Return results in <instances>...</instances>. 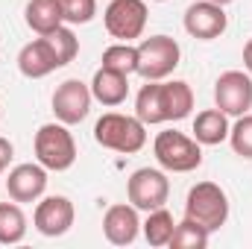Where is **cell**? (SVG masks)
I'll return each mask as SVG.
<instances>
[{
    "mask_svg": "<svg viewBox=\"0 0 252 249\" xmlns=\"http://www.w3.org/2000/svg\"><path fill=\"white\" fill-rule=\"evenodd\" d=\"M211 3H220V6H229V3H235V0H211Z\"/></svg>",
    "mask_w": 252,
    "mask_h": 249,
    "instance_id": "29",
    "label": "cell"
},
{
    "mask_svg": "<svg viewBox=\"0 0 252 249\" xmlns=\"http://www.w3.org/2000/svg\"><path fill=\"white\" fill-rule=\"evenodd\" d=\"M182 59V50L176 44V38L170 35H150L138 44V70L147 82L150 79H167Z\"/></svg>",
    "mask_w": 252,
    "mask_h": 249,
    "instance_id": "5",
    "label": "cell"
},
{
    "mask_svg": "<svg viewBox=\"0 0 252 249\" xmlns=\"http://www.w3.org/2000/svg\"><path fill=\"white\" fill-rule=\"evenodd\" d=\"M12 156H15V147H12V141L0 135V176L6 173V167H9V161H12Z\"/></svg>",
    "mask_w": 252,
    "mask_h": 249,
    "instance_id": "27",
    "label": "cell"
},
{
    "mask_svg": "<svg viewBox=\"0 0 252 249\" xmlns=\"http://www.w3.org/2000/svg\"><path fill=\"white\" fill-rule=\"evenodd\" d=\"M24 12H27V27L35 35H47V32H53L56 27L64 24L59 0H30Z\"/></svg>",
    "mask_w": 252,
    "mask_h": 249,
    "instance_id": "18",
    "label": "cell"
},
{
    "mask_svg": "<svg viewBox=\"0 0 252 249\" xmlns=\"http://www.w3.org/2000/svg\"><path fill=\"white\" fill-rule=\"evenodd\" d=\"M138 232H141V220H138V208L132 202L109 205V211L103 214V235L109 244L129 247V244H135Z\"/></svg>",
    "mask_w": 252,
    "mask_h": 249,
    "instance_id": "14",
    "label": "cell"
},
{
    "mask_svg": "<svg viewBox=\"0 0 252 249\" xmlns=\"http://www.w3.org/2000/svg\"><path fill=\"white\" fill-rule=\"evenodd\" d=\"M141 229H144L147 244L158 249V247H167V244H170L176 223H173V214L161 205V208H156V211H147V220L141 223Z\"/></svg>",
    "mask_w": 252,
    "mask_h": 249,
    "instance_id": "20",
    "label": "cell"
},
{
    "mask_svg": "<svg viewBox=\"0 0 252 249\" xmlns=\"http://www.w3.org/2000/svg\"><path fill=\"white\" fill-rule=\"evenodd\" d=\"M153 156L167 173H190L202 164V144L196 138H188L185 132L164 129L153 141Z\"/></svg>",
    "mask_w": 252,
    "mask_h": 249,
    "instance_id": "2",
    "label": "cell"
},
{
    "mask_svg": "<svg viewBox=\"0 0 252 249\" xmlns=\"http://www.w3.org/2000/svg\"><path fill=\"white\" fill-rule=\"evenodd\" d=\"M158 103L161 118L167 121H185L193 109V91L182 79H158Z\"/></svg>",
    "mask_w": 252,
    "mask_h": 249,
    "instance_id": "15",
    "label": "cell"
},
{
    "mask_svg": "<svg viewBox=\"0 0 252 249\" xmlns=\"http://www.w3.org/2000/svg\"><path fill=\"white\" fill-rule=\"evenodd\" d=\"M214 106L229 118H241L252 109V76L247 70H226L214 82Z\"/></svg>",
    "mask_w": 252,
    "mask_h": 249,
    "instance_id": "8",
    "label": "cell"
},
{
    "mask_svg": "<svg viewBox=\"0 0 252 249\" xmlns=\"http://www.w3.org/2000/svg\"><path fill=\"white\" fill-rule=\"evenodd\" d=\"M229 18L220 3L211 0H196L185 9V32L196 41H214L226 32Z\"/></svg>",
    "mask_w": 252,
    "mask_h": 249,
    "instance_id": "11",
    "label": "cell"
},
{
    "mask_svg": "<svg viewBox=\"0 0 252 249\" xmlns=\"http://www.w3.org/2000/svg\"><path fill=\"white\" fill-rule=\"evenodd\" d=\"M156 3H164V0H156Z\"/></svg>",
    "mask_w": 252,
    "mask_h": 249,
    "instance_id": "30",
    "label": "cell"
},
{
    "mask_svg": "<svg viewBox=\"0 0 252 249\" xmlns=\"http://www.w3.org/2000/svg\"><path fill=\"white\" fill-rule=\"evenodd\" d=\"M73 220H76L73 202L67 196H59V193L38 199L35 214H32V226L44 238H62V235H67L70 226H73Z\"/></svg>",
    "mask_w": 252,
    "mask_h": 249,
    "instance_id": "10",
    "label": "cell"
},
{
    "mask_svg": "<svg viewBox=\"0 0 252 249\" xmlns=\"http://www.w3.org/2000/svg\"><path fill=\"white\" fill-rule=\"evenodd\" d=\"M229 144L241 158H252V115H241L235 118V124L229 129Z\"/></svg>",
    "mask_w": 252,
    "mask_h": 249,
    "instance_id": "24",
    "label": "cell"
},
{
    "mask_svg": "<svg viewBox=\"0 0 252 249\" xmlns=\"http://www.w3.org/2000/svg\"><path fill=\"white\" fill-rule=\"evenodd\" d=\"M91 97L97 103L109 106V109L121 106V103H126V97H129V76L121 73V70H112V67H103L100 64V70L91 79Z\"/></svg>",
    "mask_w": 252,
    "mask_h": 249,
    "instance_id": "16",
    "label": "cell"
},
{
    "mask_svg": "<svg viewBox=\"0 0 252 249\" xmlns=\"http://www.w3.org/2000/svg\"><path fill=\"white\" fill-rule=\"evenodd\" d=\"M32 150H35V161L53 173H62L70 170L73 161H76V141L73 135L67 132V124H44L38 126L35 132V141H32Z\"/></svg>",
    "mask_w": 252,
    "mask_h": 249,
    "instance_id": "4",
    "label": "cell"
},
{
    "mask_svg": "<svg viewBox=\"0 0 252 249\" xmlns=\"http://www.w3.org/2000/svg\"><path fill=\"white\" fill-rule=\"evenodd\" d=\"M47 38L53 41V47H56V53H59V59L62 64H70L76 59V53H79V38L73 35V30L70 27H56L53 32H47Z\"/></svg>",
    "mask_w": 252,
    "mask_h": 249,
    "instance_id": "25",
    "label": "cell"
},
{
    "mask_svg": "<svg viewBox=\"0 0 252 249\" xmlns=\"http://www.w3.org/2000/svg\"><path fill=\"white\" fill-rule=\"evenodd\" d=\"M0 118H3V112H0Z\"/></svg>",
    "mask_w": 252,
    "mask_h": 249,
    "instance_id": "31",
    "label": "cell"
},
{
    "mask_svg": "<svg viewBox=\"0 0 252 249\" xmlns=\"http://www.w3.org/2000/svg\"><path fill=\"white\" fill-rule=\"evenodd\" d=\"M208 238H211L208 229H202L199 223H193V220L185 217L182 223H176L173 238H170L167 247H173V249H205L208 247Z\"/></svg>",
    "mask_w": 252,
    "mask_h": 249,
    "instance_id": "23",
    "label": "cell"
},
{
    "mask_svg": "<svg viewBox=\"0 0 252 249\" xmlns=\"http://www.w3.org/2000/svg\"><path fill=\"white\" fill-rule=\"evenodd\" d=\"M91 85H85L82 79H64L62 85L53 91V115L56 121L73 126V124H82L91 112Z\"/></svg>",
    "mask_w": 252,
    "mask_h": 249,
    "instance_id": "9",
    "label": "cell"
},
{
    "mask_svg": "<svg viewBox=\"0 0 252 249\" xmlns=\"http://www.w3.org/2000/svg\"><path fill=\"white\" fill-rule=\"evenodd\" d=\"M27 238V214L21 202H0V244L12 247Z\"/></svg>",
    "mask_w": 252,
    "mask_h": 249,
    "instance_id": "19",
    "label": "cell"
},
{
    "mask_svg": "<svg viewBox=\"0 0 252 249\" xmlns=\"http://www.w3.org/2000/svg\"><path fill=\"white\" fill-rule=\"evenodd\" d=\"M103 67H112V70H121V73H135L138 70V47L132 41H118L112 47L103 50Z\"/></svg>",
    "mask_w": 252,
    "mask_h": 249,
    "instance_id": "22",
    "label": "cell"
},
{
    "mask_svg": "<svg viewBox=\"0 0 252 249\" xmlns=\"http://www.w3.org/2000/svg\"><path fill=\"white\" fill-rule=\"evenodd\" d=\"M64 24H91L97 15V0H59Z\"/></svg>",
    "mask_w": 252,
    "mask_h": 249,
    "instance_id": "26",
    "label": "cell"
},
{
    "mask_svg": "<svg viewBox=\"0 0 252 249\" xmlns=\"http://www.w3.org/2000/svg\"><path fill=\"white\" fill-rule=\"evenodd\" d=\"M106 32L118 41H135L141 38L147 27V3L144 0H112L103 12Z\"/></svg>",
    "mask_w": 252,
    "mask_h": 249,
    "instance_id": "7",
    "label": "cell"
},
{
    "mask_svg": "<svg viewBox=\"0 0 252 249\" xmlns=\"http://www.w3.org/2000/svg\"><path fill=\"white\" fill-rule=\"evenodd\" d=\"M244 67H247V73L252 76V38L244 44Z\"/></svg>",
    "mask_w": 252,
    "mask_h": 249,
    "instance_id": "28",
    "label": "cell"
},
{
    "mask_svg": "<svg viewBox=\"0 0 252 249\" xmlns=\"http://www.w3.org/2000/svg\"><path fill=\"white\" fill-rule=\"evenodd\" d=\"M229 115L226 112H220L217 106L214 109H205V112H199L196 118H193V138L202 144V147H217V144H223V141H229Z\"/></svg>",
    "mask_w": 252,
    "mask_h": 249,
    "instance_id": "17",
    "label": "cell"
},
{
    "mask_svg": "<svg viewBox=\"0 0 252 249\" xmlns=\"http://www.w3.org/2000/svg\"><path fill=\"white\" fill-rule=\"evenodd\" d=\"M94 141L103 150H115V153H124V156H135L147 144V124L138 121V118H132V115L106 112L94 124Z\"/></svg>",
    "mask_w": 252,
    "mask_h": 249,
    "instance_id": "1",
    "label": "cell"
},
{
    "mask_svg": "<svg viewBox=\"0 0 252 249\" xmlns=\"http://www.w3.org/2000/svg\"><path fill=\"white\" fill-rule=\"evenodd\" d=\"M47 190V167L35 164H18L9 170L6 179V193L15 202H38Z\"/></svg>",
    "mask_w": 252,
    "mask_h": 249,
    "instance_id": "13",
    "label": "cell"
},
{
    "mask_svg": "<svg viewBox=\"0 0 252 249\" xmlns=\"http://www.w3.org/2000/svg\"><path fill=\"white\" fill-rule=\"evenodd\" d=\"M185 217L208 232H220L229 220V196L217 182H196L185 196Z\"/></svg>",
    "mask_w": 252,
    "mask_h": 249,
    "instance_id": "3",
    "label": "cell"
},
{
    "mask_svg": "<svg viewBox=\"0 0 252 249\" xmlns=\"http://www.w3.org/2000/svg\"><path fill=\"white\" fill-rule=\"evenodd\" d=\"M59 67H64V64H62L56 47H53V41H50L47 35L32 38V41L24 44L21 53H18V70H21L27 79H44V76H50V73L59 70Z\"/></svg>",
    "mask_w": 252,
    "mask_h": 249,
    "instance_id": "12",
    "label": "cell"
},
{
    "mask_svg": "<svg viewBox=\"0 0 252 249\" xmlns=\"http://www.w3.org/2000/svg\"><path fill=\"white\" fill-rule=\"evenodd\" d=\"M126 199L138 211H156L170 199V179L158 167H141L126 182Z\"/></svg>",
    "mask_w": 252,
    "mask_h": 249,
    "instance_id": "6",
    "label": "cell"
},
{
    "mask_svg": "<svg viewBox=\"0 0 252 249\" xmlns=\"http://www.w3.org/2000/svg\"><path fill=\"white\" fill-rule=\"evenodd\" d=\"M135 118L144 121L147 126H156V124H164L161 118V103H158V79H150L138 97H135Z\"/></svg>",
    "mask_w": 252,
    "mask_h": 249,
    "instance_id": "21",
    "label": "cell"
}]
</instances>
